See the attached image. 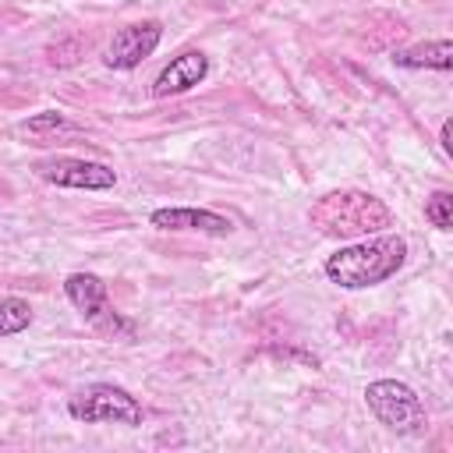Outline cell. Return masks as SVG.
I'll use <instances>...</instances> for the list:
<instances>
[{
	"instance_id": "8fae6325",
	"label": "cell",
	"mask_w": 453,
	"mask_h": 453,
	"mask_svg": "<svg viewBox=\"0 0 453 453\" xmlns=\"http://www.w3.org/2000/svg\"><path fill=\"white\" fill-rule=\"evenodd\" d=\"M28 322H32V308H28V301H21V297H0V336H14V333H21V329H28Z\"/></svg>"
},
{
	"instance_id": "5b68a950",
	"label": "cell",
	"mask_w": 453,
	"mask_h": 453,
	"mask_svg": "<svg viewBox=\"0 0 453 453\" xmlns=\"http://www.w3.org/2000/svg\"><path fill=\"white\" fill-rule=\"evenodd\" d=\"M64 294L71 297V304L85 315V322H92L96 329H106V333H131L127 322L117 319L110 297H106V283L96 276V273H71L64 280Z\"/></svg>"
},
{
	"instance_id": "8992f818",
	"label": "cell",
	"mask_w": 453,
	"mask_h": 453,
	"mask_svg": "<svg viewBox=\"0 0 453 453\" xmlns=\"http://www.w3.org/2000/svg\"><path fill=\"white\" fill-rule=\"evenodd\" d=\"M39 177L50 180V184H60V188H85V191H106V188L117 184V173H113L106 163H96V159H71V156L39 163Z\"/></svg>"
},
{
	"instance_id": "6da1fadb",
	"label": "cell",
	"mask_w": 453,
	"mask_h": 453,
	"mask_svg": "<svg viewBox=\"0 0 453 453\" xmlns=\"http://www.w3.org/2000/svg\"><path fill=\"white\" fill-rule=\"evenodd\" d=\"M403 258H407V241L403 237L372 234V237H361L357 244H347L336 255H329L326 258V276L343 290H361V287H375V283L396 276Z\"/></svg>"
},
{
	"instance_id": "ba28073f",
	"label": "cell",
	"mask_w": 453,
	"mask_h": 453,
	"mask_svg": "<svg viewBox=\"0 0 453 453\" xmlns=\"http://www.w3.org/2000/svg\"><path fill=\"white\" fill-rule=\"evenodd\" d=\"M205 74H209V57L198 53V50H188V53L173 57V60L159 71V78H156V85H152V96H180V92L195 88Z\"/></svg>"
},
{
	"instance_id": "7c38bea8",
	"label": "cell",
	"mask_w": 453,
	"mask_h": 453,
	"mask_svg": "<svg viewBox=\"0 0 453 453\" xmlns=\"http://www.w3.org/2000/svg\"><path fill=\"white\" fill-rule=\"evenodd\" d=\"M425 219L439 230H449L453 226V195L449 191H435L428 202H425Z\"/></svg>"
},
{
	"instance_id": "52a82bcc",
	"label": "cell",
	"mask_w": 453,
	"mask_h": 453,
	"mask_svg": "<svg viewBox=\"0 0 453 453\" xmlns=\"http://www.w3.org/2000/svg\"><path fill=\"white\" fill-rule=\"evenodd\" d=\"M163 39V28L159 21H142V25H127L113 35L110 50H106V67H117V71H131L138 67Z\"/></svg>"
},
{
	"instance_id": "277c9868",
	"label": "cell",
	"mask_w": 453,
	"mask_h": 453,
	"mask_svg": "<svg viewBox=\"0 0 453 453\" xmlns=\"http://www.w3.org/2000/svg\"><path fill=\"white\" fill-rule=\"evenodd\" d=\"M67 414L85 421V425H142V418H145L142 403L113 382L81 386L67 400Z\"/></svg>"
},
{
	"instance_id": "7a4b0ae2",
	"label": "cell",
	"mask_w": 453,
	"mask_h": 453,
	"mask_svg": "<svg viewBox=\"0 0 453 453\" xmlns=\"http://www.w3.org/2000/svg\"><path fill=\"white\" fill-rule=\"evenodd\" d=\"M311 226L322 237H336V241H354V237H372L382 234L393 223V212L382 198L368 195V191H329L322 195L311 209H308Z\"/></svg>"
},
{
	"instance_id": "9c48e42d",
	"label": "cell",
	"mask_w": 453,
	"mask_h": 453,
	"mask_svg": "<svg viewBox=\"0 0 453 453\" xmlns=\"http://www.w3.org/2000/svg\"><path fill=\"white\" fill-rule=\"evenodd\" d=\"M149 223L159 230H198V234H216V237L234 230V223L226 216L209 212V209H188V205L184 209H156L149 216Z\"/></svg>"
},
{
	"instance_id": "3957f363",
	"label": "cell",
	"mask_w": 453,
	"mask_h": 453,
	"mask_svg": "<svg viewBox=\"0 0 453 453\" xmlns=\"http://www.w3.org/2000/svg\"><path fill=\"white\" fill-rule=\"evenodd\" d=\"M365 403L396 435H421L425 425H428L425 403H421V396L407 382H396V379L368 382L365 386Z\"/></svg>"
},
{
	"instance_id": "30bf717a",
	"label": "cell",
	"mask_w": 453,
	"mask_h": 453,
	"mask_svg": "<svg viewBox=\"0 0 453 453\" xmlns=\"http://www.w3.org/2000/svg\"><path fill=\"white\" fill-rule=\"evenodd\" d=\"M393 60H396L400 67H435V71H449V67H453V42H449V39L421 42V46H411V50L393 53Z\"/></svg>"
},
{
	"instance_id": "4fadbf2b",
	"label": "cell",
	"mask_w": 453,
	"mask_h": 453,
	"mask_svg": "<svg viewBox=\"0 0 453 453\" xmlns=\"http://www.w3.org/2000/svg\"><path fill=\"white\" fill-rule=\"evenodd\" d=\"M25 131H28V134H35V138H50V134H57V131L74 134V127H71V124H67L60 113H53V110H46V113L32 117V120L25 124Z\"/></svg>"
},
{
	"instance_id": "5bb4252c",
	"label": "cell",
	"mask_w": 453,
	"mask_h": 453,
	"mask_svg": "<svg viewBox=\"0 0 453 453\" xmlns=\"http://www.w3.org/2000/svg\"><path fill=\"white\" fill-rule=\"evenodd\" d=\"M439 142H442V149H446V152L453 149V142H449V120L442 124V131H439Z\"/></svg>"
}]
</instances>
